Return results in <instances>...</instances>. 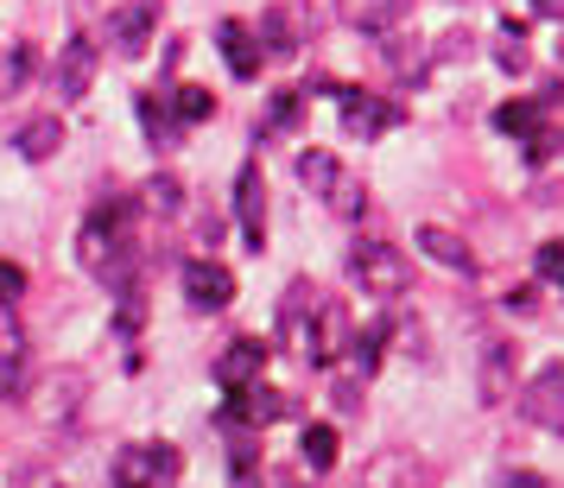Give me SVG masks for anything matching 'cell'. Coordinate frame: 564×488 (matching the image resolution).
<instances>
[{"mask_svg": "<svg viewBox=\"0 0 564 488\" xmlns=\"http://www.w3.org/2000/svg\"><path fill=\"white\" fill-rule=\"evenodd\" d=\"M178 476V451L172 444H128L115 457V488H159Z\"/></svg>", "mask_w": 564, "mask_h": 488, "instance_id": "6", "label": "cell"}, {"mask_svg": "<svg viewBox=\"0 0 564 488\" xmlns=\"http://www.w3.org/2000/svg\"><path fill=\"white\" fill-rule=\"evenodd\" d=\"M184 299H191V311H209V317H216V311L235 305V273L209 254L184 260Z\"/></svg>", "mask_w": 564, "mask_h": 488, "instance_id": "7", "label": "cell"}, {"mask_svg": "<svg viewBox=\"0 0 564 488\" xmlns=\"http://www.w3.org/2000/svg\"><path fill=\"white\" fill-rule=\"evenodd\" d=\"M159 13H165L159 0H121V7H115V13L102 20L108 45H115L121 57H140L147 45H153V32H159Z\"/></svg>", "mask_w": 564, "mask_h": 488, "instance_id": "4", "label": "cell"}, {"mask_svg": "<svg viewBox=\"0 0 564 488\" xmlns=\"http://www.w3.org/2000/svg\"><path fill=\"white\" fill-rule=\"evenodd\" d=\"M20 292H26V273H20L13 260H0V305H7V299H20Z\"/></svg>", "mask_w": 564, "mask_h": 488, "instance_id": "29", "label": "cell"}, {"mask_svg": "<svg viewBox=\"0 0 564 488\" xmlns=\"http://www.w3.org/2000/svg\"><path fill=\"white\" fill-rule=\"evenodd\" d=\"M285 412H292V400H285L280 387L254 381V387H235V393H229L223 425H235V432H267V425H273V419H285Z\"/></svg>", "mask_w": 564, "mask_h": 488, "instance_id": "5", "label": "cell"}, {"mask_svg": "<svg viewBox=\"0 0 564 488\" xmlns=\"http://www.w3.org/2000/svg\"><path fill=\"white\" fill-rule=\"evenodd\" d=\"M254 469H260V451L248 444V437H241V444H235V457H229V476H235V488H248V482H254Z\"/></svg>", "mask_w": 564, "mask_h": 488, "instance_id": "27", "label": "cell"}, {"mask_svg": "<svg viewBox=\"0 0 564 488\" xmlns=\"http://www.w3.org/2000/svg\"><path fill=\"white\" fill-rule=\"evenodd\" d=\"M147 204H153L159 216H178V204H184V184H178V178H153V184H147Z\"/></svg>", "mask_w": 564, "mask_h": 488, "instance_id": "26", "label": "cell"}, {"mask_svg": "<svg viewBox=\"0 0 564 488\" xmlns=\"http://www.w3.org/2000/svg\"><path fill=\"white\" fill-rule=\"evenodd\" d=\"M419 482H425V469H419L406 451H387V457L368 469V482L361 488H419Z\"/></svg>", "mask_w": 564, "mask_h": 488, "instance_id": "20", "label": "cell"}, {"mask_svg": "<svg viewBox=\"0 0 564 488\" xmlns=\"http://www.w3.org/2000/svg\"><path fill=\"white\" fill-rule=\"evenodd\" d=\"M419 248H425L437 267H451V273H476L469 241H463V235H451V229H437V223H425V229H419Z\"/></svg>", "mask_w": 564, "mask_h": 488, "instance_id": "15", "label": "cell"}, {"mask_svg": "<svg viewBox=\"0 0 564 488\" xmlns=\"http://www.w3.org/2000/svg\"><path fill=\"white\" fill-rule=\"evenodd\" d=\"M216 45H223V64H229V77H241V83H254V77H260L267 52H260L254 26H241V20H223V26H216Z\"/></svg>", "mask_w": 564, "mask_h": 488, "instance_id": "12", "label": "cell"}, {"mask_svg": "<svg viewBox=\"0 0 564 488\" xmlns=\"http://www.w3.org/2000/svg\"><path fill=\"white\" fill-rule=\"evenodd\" d=\"M539 280H552V285H564V241H545V248H539Z\"/></svg>", "mask_w": 564, "mask_h": 488, "instance_id": "28", "label": "cell"}, {"mask_svg": "<svg viewBox=\"0 0 564 488\" xmlns=\"http://www.w3.org/2000/svg\"><path fill=\"white\" fill-rule=\"evenodd\" d=\"M89 83H96V45L77 32V39H64V52H57V64H52V89L64 102H83Z\"/></svg>", "mask_w": 564, "mask_h": 488, "instance_id": "10", "label": "cell"}, {"mask_svg": "<svg viewBox=\"0 0 564 488\" xmlns=\"http://www.w3.org/2000/svg\"><path fill=\"white\" fill-rule=\"evenodd\" d=\"M260 45L273 57H292L305 45V39H299V13H292V7H267V13H260Z\"/></svg>", "mask_w": 564, "mask_h": 488, "instance_id": "16", "label": "cell"}, {"mask_svg": "<svg viewBox=\"0 0 564 488\" xmlns=\"http://www.w3.org/2000/svg\"><path fill=\"white\" fill-rule=\"evenodd\" d=\"M508 305H513V311H520V317H527V311H533V305H539V292H533V285H520V292H508Z\"/></svg>", "mask_w": 564, "mask_h": 488, "instance_id": "30", "label": "cell"}, {"mask_svg": "<svg viewBox=\"0 0 564 488\" xmlns=\"http://www.w3.org/2000/svg\"><path fill=\"white\" fill-rule=\"evenodd\" d=\"M280 343L299 361H311V368H330L356 336H349V317H343L336 299H324V292L305 285V280H292L285 299H280Z\"/></svg>", "mask_w": 564, "mask_h": 488, "instance_id": "1", "label": "cell"}, {"mask_svg": "<svg viewBox=\"0 0 564 488\" xmlns=\"http://www.w3.org/2000/svg\"><path fill=\"white\" fill-rule=\"evenodd\" d=\"M299 184H305L311 197H330L336 216H361V184L336 165V153H324V147H305V159H299Z\"/></svg>", "mask_w": 564, "mask_h": 488, "instance_id": "3", "label": "cell"}, {"mask_svg": "<svg viewBox=\"0 0 564 488\" xmlns=\"http://www.w3.org/2000/svg\"><path fill=\"white\" fill-rule=\"evenodd\" d=\"M336 451H343V437H336V425H305V437H299V457H305V469H330Z\"/></svg>", "mask_w": 564, "mask_h": 488, "instance_id": "24", "label": "cell"}, {"mask_svg": "<svg viewBox=\"0 0 564 488\" xmlns=\"http://www.w3.org/2000/svg\"><path fill=\"white\" fill-rule=\"evenodd\" d=\"M520 412H527L533 425H545V432H564V361H552V368L527 387Z\"/></svg>", "mask_w": 564, "mask_h": 488, "instance_id": "11", "label": "cell"}, {"mask_svg": "<svg viewBox=\"0 0 564 488\" xmlns=\"http://www.w3.org/2000/svg\"><path fill=\"white\" fill-rule=\"evenodd\" d=\"M13 147H20V159H52L57 147H64V121L39 115V121H26V128L13 133Z\"/></svg>", "mask_w": 564, "mask_h": 488, "instance_id": "19", "label": "cell"}, {"mask_svg": "<svg viewBox=\"0 0 564 488\" xmlns=\"http://www.w3.org/2000/svg\"><path fill=\"white\" fill-rule=\"evenodd\" d=\"M26 77H32V45H7L0 52V96H13Z\"/></svg>", "mask_w": 564, "mask_h": 488, "instance_id": "25", "label": "cell"}, {"mask_svg": "<svg viewBox=\"0 0 564 488\" xmlns=\"http://www.w3.org/2000/svg\"><path fill=\"white\" fill-rule=\"evenodd\" d=\"M235 223L248 235V248H267V178H260V165L248 159L241 172H235Z\"/></svg>", "mask_w": 564, "mask_h": 488, "instance_id": "9", "label": "cell"}, {"mask_svg": "<svg viewBox=\"0 0 564 488\" xmlns=\"http://www.w3.org/2000/svg\"><path fill=\"white\" fill-rule=\"evenodd\" d=\"M533 13L539 20H564V0H533Z\"/></svg>", "mask_w": 564, "mask_h": 488, "instance_id": "33", "label": "cell"}, {"mask_svg": "<svg viewBox=\"0 0 564 488\" xmlns=\"http://www.w3.org/2000/svg\"><path fill=\"white\" fill-rule=\"evenodd\" d=\"M260 368H267V343H254V336H235L229 349L216 356V381L235 393V387H254Z\"/></svg>", "mask_w": 564, "mask_h": 488, "instance_id": "13", "label": "cell"}, {"mask_svg": "<svg viewBox=\"0 0 564 488\" xmlns=\"http://www.w3.org/2000/svg\"><path fill=\"white\" fill-rule=\"evenodd\" d=\"M133 108H140V128L153 133L159 147H172V140L184 133V128H178V115H172V102H165V96H153V89H147V96H140Z\"/></svg>", "mask_w": 564, "mask_h": 488, "instance_id": "23", "label": "cell"}, {"mask_svg": "<svg viewBox=\"0 0 564 488\" xmlns=\"http://www.w3.org/2000/svg\"><path fill=\"white\" fill-rule=\"evenodd\" d=\"M406 121V108L387 102V96H368V89H343V128L356 133V140H381L387 128H400Z\"/></svg>", "mask_w": 564, "mask_h": 488, "instance_id": "8", "label": "cell"}, {"mask_svg": "<svg viewBox=\"0 0 564 488\" xmlns=\"http://www.w3.org/2000/svg\"><path fill=\"white\" fill-rule=\"evenodd\" d=\"M508 381H513V349L508 343H488L482 349V406H501Z\"/></svg>", "mask_w": 564, "mask_h": 488, "instance_id": "18", "label": "cell"}, {"mask_svg": "<svg viewBox=\"0 0 564 488\" xmlns=\"http://www.w3.org/2000/svg\"><path fill=\"white\" fill-rule=\"evenodd\" d=\"M349 280H356V292H368V299H400V292H406V254H400L393 241H356Z\"/></svg>", "mask_w": 564, "mask_h": 488, "instance_id": "2", "label": "cell"}, {"mask_svg": "<svg viewBox=\"0 0 564 488\" xmlns=\"http://www.w3.org/2000/svg\"><path fill=\"white\" fill-rule=\"evenodd\" d=\"M165 102H172V115H178V128H197V121H209V115H216V96H209L204 83H178Z\"/></svg>", "mask_w": 564, "mask_h": 488, "instance_id": "22", "label": "cell"}, {"mask_svg": "<svg viewBox=\"0 0 564 488\" xmlns=\"http://www.w3.org/2000/svg\"><path fill=\"white\" fill-rule=\"evenodd\" d=\"M501 64H508V71H527V52H520V45H508V39H501Z\"/></svg>", "mask_w": 564, "mask_h": 488, "instance_id": "32", "label": "cell"}, {"mask_svg": "<svg viewBox=\"0 0 564 488\" xmlns=\"http://www.w3.org/2000/svg\"><path fill=\"white\" fill-rule=\"evenodd\" d=\"M336 13L356 32H393L412 13V0H336Z\"/></svg>", "mask_w": 564, "mask_h": 488, "instance_id": "14", "label": "cell"}, {"mask_svg": "<svg viewBox=\"0 0 564 488\" xmlns=\"http://www.w3.org/2000/svg\"><path fill=\"white\" fill-rule=\"evenodd\" d=\"M495 128L533 147V140H545V102H501L495 108Z\"/></svg>", "mask_w": 564, "mask_h": 488, "instance_id": "17", "label": "cell"}, {"mask_svg": "<svg viewBox=\"0 0 564 488\" xmlns=\"http://www.w3.org/2000/svg\"><path fill=\"white\" fill-rule=\"evenodd\" d=\"M305 121V89H280L273 102H267V121H260V133L267 140H280V133H292Z\"/></svg>", "mask_w": 564, "mask_h": 488, "instance_id": "21", "label": "cell"}, {"mask_svg": "<svg viewBox=\"0 0 564 488\" xmlns=\"http://www.w3.org/2000/svg\"><path fill=\"white\" fill-rule=\"evenodd\" d=\"M501 488H545V476H533V469H513V476H508Z\"/></svg>", "mask_w": 564, "mask_h": 488, "instance_id": "31", "label": "cell"}]
</instances>
